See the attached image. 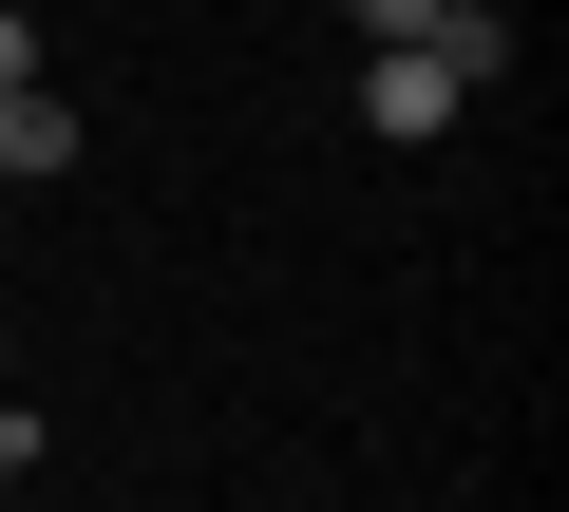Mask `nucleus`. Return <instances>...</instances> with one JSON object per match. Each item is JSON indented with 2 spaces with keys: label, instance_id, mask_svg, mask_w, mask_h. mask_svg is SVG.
<instances>
[{
  "label": "nucleus",
  "instance_id": "obj_1",
  "mask_svg": "<svg viewBox=\"0 0 569 512\" xmlns=\"http://www.w3.org/2000/svg\"><path fill=\"white\" fill-rule=\"evenodd\" d=\"M361 133H380V152H437V133H456V58L380 39V58H361Z\"/></svg>",
  "mask_w": 569,
  "mask_h": 512
},
{
  "label": "nucleus",
  "instance_id": "obj_2",
  "mask_svg": "<svg viewBox=\"0 0 569 512\" xmlns=\"http://www.w3.org/2000/svg\"><path fill=\"white\" fill-rule=\"evenodd\" d=\"M58 171H77V96L20 77V96H0V190H58Z\"/></svg>",
  "mask_w": 569,
  "mask_h": 512
},
{
  "label": "nucleus",
  "instance_id": "obj_3",
  "mask_svg": "<svg viewBox=\"0 0 569 512\" xmlns=\"http://www.w3.org/2000/svg\"><path fill=\"white\" fill-rule=\"evenodd\" d=\"M418 58H456V96H493V77H512V20H493V0H437Z\"/></svg>",
  "mask_w": 569,
  "mask_h": 512
},
{
  "label": "nucleus",
  "instance_id": "obj_4",
  "mask_svg": "<svg viewBox=\"0 0 569 512\" xmlns=\"http://www.w3.org/2000/svg\"><path fill=\"white\" fill-rule=\"evenodd\" d=\"M342 20H361V58H380V39H418V20H437V0H342Z\"/></svg>",
  "mask_w": 569,
  "mask_h": 512
},
{
  "label": "nucleus",
  "instance_id": "obj_5",
  "mask_svg": "<svg viewBox=\"0 0 569 512\" xmlns=\"http://www.w3.org/2000/svg\"><path fill=\"white\" fill-rule=\"evenodd\" d=\"M20 77H39V20H20V0H0V96H20Z\"/></svg>",
  "mask_w": 569,
  "mask_h": 512
},
{
  "label": "nucleus",
  "instance_id": "obj_6",
  "mask_svg": "<svg viewBox=\"0 0 569 512\" xmlns=\"http://www.w3.org/2000/svg\"><path fill=\"white\" fill-rule=\"evenodd\" d=\"M20 455H39V436H20V399H0V493H20Z\"/></svg>",
  "mask_w": 569,
  "mask_h": 512
},
{
  "label": "nucleus",
  "instance_id": "obj_7",
  "mask_svg": "<svg viewBox=\"0 0 569 512\" xmlns=\"http://www.w3.org/2000/svg\"><path fill=\"white\" fill-rule=\"evenodd\" d=\"M0 361H20V342H0Z\"/></svg>",
  "mask_w": 569,
  "mask_h": 512
}]
</instances>
